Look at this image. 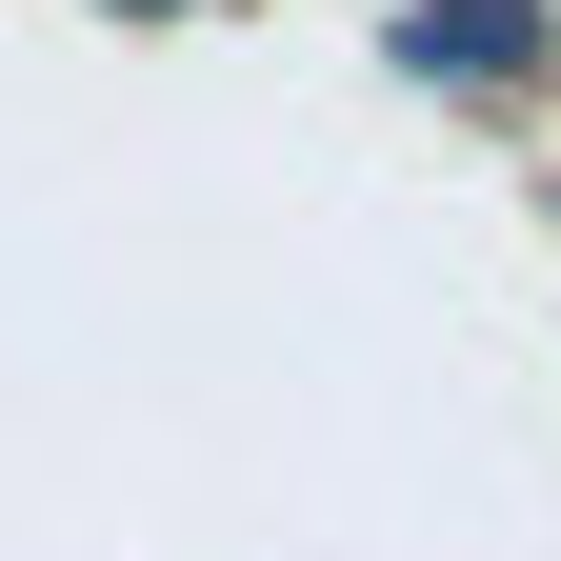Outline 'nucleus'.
Returning <instances> with one entry per match:
<instances>
[{
    "label": "nucleus",
    "instance_id": "f257e3e1",
    "mask_svg": "<svg viewBox=\"0 0 561 561\" xmlns=\"http://www.w3.org/2000/svg\"><path fill=\"white\" fill-rule=\"evenodd\" d=\"M421 60H541V21L522 0H461V21H421Z\"/></svg>",
    "mask_w": 561,
    "mask_h": 561
}]
</instances>
